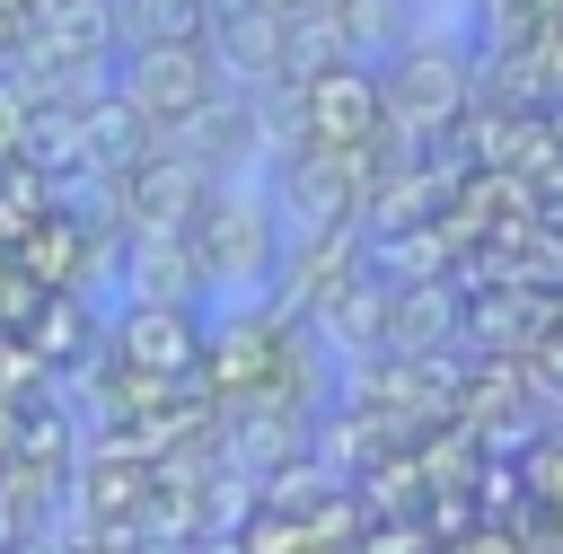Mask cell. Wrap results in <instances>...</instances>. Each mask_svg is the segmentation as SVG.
I'll use <instances>...</instances> for the list:
<instances>
[{
    "mask_svg": "<svg viewBox=\"0 0 563 554\" xmlns=\"http://www.w3.org/2000/svg\"><path fill=\"white\" fill-rule=\"evenodd\" d=\"M369 79L387 132H449L457 114H475V62L449 35H405L387 62H369Z\"/></svg>",
    "mask_w": 563,
    "mask_h": 554,
    "instance_id": "obj_1",
    "label": "cell"
},
{
    "mask_svg": "<svg viewBox=\"0 0 563 554\" xmlns=\"http://www.w3.org/2000/svg\"><path fill=\"white\" fill-rule=\"evenodd\" d=\"M114 106L141 132H185L220 106V70L211 44H123L114 53Z\"/></svg>",
    "mask_w": 563,
    "mask_h": 554,
    "instance_id": "obj_2",
    "label": "cell"
},
{
    "mask_svg": "<svg viewBox=\"0 0 563 554\" xmlns=\"http://www.w3.org/2000/svg\"><path fill=\"white\" fill-rule=\"evenodd\" d=\"M290 149L308 141V149H378L387 141V123H378V79H369V62H317V70H299L290 79Z\"/></svg>",
    "mask_w": 563,
    "mask_h": 554,
    "instance_id": "obj_3",
    "label": "cell"
},
{
    "mask_svg": "<svg viewBox=\"0 0 563 554\" xmlns=\"http://www.w3.org/2000/svg\"><path fill=\"white\" fill-rule=\"evenodd\" d=\"M185 255H194V281H255L264 255H273V211H264V193L211 176L202 202H194V220H185Z\"/></svg>",
    "mask_w": 563,
    "mask_h": 554,
    "instance_id": "obj_4",
    "label": "cell"
},
{
    "mask_svg": "<svg viewBox=\"0 0 563 554\" xmlns=\"http://www.w3.org/2000/svg\"><path fill=\"white\" fill-rule=\"evenodd\" d=\"M114 369L123 378H150V387H176V378H194V361H202V317L194 308H158V299H132L123 317H114Z\"/></svg>",
    "mask_w": 563,
    "mask_h": 554,
    "instance_id": "obj_5",
    "label": "cell"
},
{
    "mask_svg": "<svg viewBox=\"0 0 563 554\" xmlns=\"http://www.w3.org/2000/svg\"><path fill=\"white\" fill-rule=\"evenodd\" d=\"M88 246H97V237H88L62 202H44L9 264H18V281H26V290H79V281H88Z\"/></svg>",
    "mask_w": 563,
    "mask_h": 554,
    "instance_id": "obj_6",
    "label": "cell"
},
{
    "mask_svg": "<svg viewBox=\"0 0 563 554\" xmlns=\"http://www.w3.org/2000/svg\"><path fill=\"white\" fill-rule=\"evenodd\" d=\"M18 536H26V501L0 492V554H18Z\"/></svg>",
    "mask_w": 563,
    "mask_h": 554,
    "instance_id": "obj_7",
    "label": "cell"
},
{
    "mask_svg": "<svg viewBox=\"0 0 563 554\" xmlns=\"http://www.w3.org/2000/svg\"><path fill=\"white\" fill-rule=\"evenodd\" d=\"M264 9H282V18H308V9H317V0H264Z\"/></svg>",
    "mask_w": 563,
    "mask_h": 554,
    "instance_id": "obj_8",
    "label": "cell"
},
{
    "mask_svg": "<svg viewBox=\"0 0 563 554\" xmlns=\"http://www.w3.org/2000/svg\"><path fill=\"white\" fill-rule=\"evenodd\" d=\"M202 9H211V0H202Z\"/></svg>",
    "mask_w": 563,
    "mask_h": 554,
    "instance_id": "obj_9",
    "label": "cell"
}]
</instances>
